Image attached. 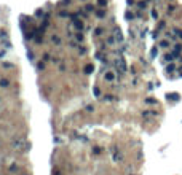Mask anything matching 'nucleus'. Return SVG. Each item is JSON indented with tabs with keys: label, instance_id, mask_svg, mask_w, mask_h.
I'll use <instances>...</instances> for the list:
<instances>
[{
	"label": "nucleus",
	"instance_id": "obj_5",
	"mask_svg": "<svg viewBox=\"0 0 182 175\" xmlns=\"http://www.w3.org/2000/svg\"><path fill=\"white\" fill-rule=\"evenodd\" d=\"M99 3H101V5H102V7H104V5H105V3H107V2H105V0H99Z\"/></svg>",
	"mask_w": 182,
	"mask_h": 175
},
{
	"label": "nucleus",
	"instance_id": "obj_2",
	"mask_svg": "<svg viewBox=\"0 0 182 175\" xmlns=\"http://www.w3.org/2000/svg\"><path fill=\"white\" fill-rule=\"evenodd\" d=\"M105 78H107V80H114V78H115V75H114V73H110V72H109V73H107V76H105Z\"/></svg>",
	"mask_w": 182,
	"mask_h": 175
},
{
	"label": "nucleus",
	"instance_id": "obj_4",
	"mask_svg": "<svg viewBox=\"0 0 182 175\" xmlns=\"http://www.w3.org/2000/svg\"><path fill=\"white\" fill-rule=\"evenodd\" d=\"M85 70H86V72H91V70H93V65H88V67L85 68Z\"/></svg>",
	"mask_w": 182,
	"mask_h": 175
},
{
	"label": "nucleus",
	"instance_id": "obj_1",
	"mask_svg": "<svg viewBox=\"0 0 182 175\" xmlns=\"http://www.w3.org/2000/svg\"><path fill=\"white\" fill-rule=\"evenodd\" d=\"M168 99H174V100H177V99H179V94H168Z\"/></svg>",
	"mask_w": 182,
	"mask_h": 175
},
{
	"label": "nucleus",
	"instance_id": "obj_3",
	"mask_svg": "<svg viewBox=\"0 0 182 175\" xmlns=\"http://www.w3.org/2000/svg\"><path fill=\"white\" fill-rule=\"evenodd\" d=\"M174 34H177L179 37H182V30L181 29H174Z\"/></svg>",
	"mask_w": 182,
	"mask_h": 175
}]
</instances>
